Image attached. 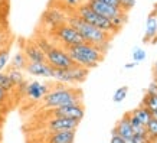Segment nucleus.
Instances as JSON below:
<instances>
[{
	"label": "nucleus",
	"mask_w": 157,
	"mask_h": 143,
	"mask_svg": "<svg viewBox=\"0 0 157 143\" xmlns=\"http://www.w3.org/2000/svg\"><path fill=\"white\" fill-rule=\"evenodd\" d=\"M67 23L71 25L72 28L81 35V38L84 39V42L95 45L97 48H100V51L102 54H105L108 51L109 41L113 38L109 34L102 32L100 29H97L95 26L84 22V20H82L79 16H76L75 13H71L69 16H67Z\"/></svg>",
	"instance_id": "obj_1"
},
{
	"label": "nucleus",
	"mask_w": 157,
	"mask_h": 143,
	"mask_svg": "<svg viewBox=\"0 0 157 143\" xmlns=\"http://www.w3.org/2000/svg\"><path fill=\"white\" fill-rule=\"evenodd\" d=\"M65 51L68 52L69 58L74 61L75 65L85 68V70L95 68L105 57V54L101 52L100 48L86 42L81 43V45H76V46L65 48Z\"/></svg>",
	"instance_id": "obj_2"
},
{
	"label": "nucleus",
	"mask_w": 157,
	"mask_h": 143,
	"mask_svg": "<svg viewBox=\"0 0 157 143\" xmlns=\"http://www.w3.org/2000/svg\"><path fill=\"white\" fill-rule=\"evenodd\" d=\"M42 104L45 109H58L63 105L82 104V91L79 88L69 87H58L55 90H49V93L42 98Z\"/></svg>",
	"instance_id": "obj_3"
},
{
	"label": "nucleus",
	"mask_w": 157,
	"mask_h": 143,
	"mask_svg": "<svg viewBox=\"0 0 157 143\" xmlns=\"http://www.w3.org/2000/svg\"><path fill=\"white\" fill-rule=\"evenodd\" d=\"M74 13H75L76 16H79L84 22L92 25V26H95L97 29H100L102 32H107V34H109L111 36L114 34H117V30L113 28L111 22H109L108 19H105V18H102V16H100L98 13H95L86 3L78 5L76 6V10Z\"/></svg>",
	"instance_id": "obj_4"
},
{
	"label": "nucleus",
	"mask_w": 157,
	"mask_h": 143,
	"mask_svg": "<svg viewBox=\"0 0 157 143\" xmlns=\"http://www.w3.org/2000/svg\"><path fill=\"white\" fill-rule=\"evenodd\" d=\"M88 72H90V70H85V68L78 67V65L68 68V70L53 68L52 78L56 80L58 82H62V84H81L86 80Z\"/></svg>",
	"instance_id": "obj_5"
},
{
	"label": "nucleus",
	"mask_w": 157,
	"mask_h": 143,
	"mask_svg": "<svg viewBox=\"0 0 157 143\" xmlns=\"http://www.w3.org/2000/svg\"><path fill=\"white\" fill-rule=\"evenodd\" d=\"M45 57H46V62L49 65L56 70H68V68L75 67V64L69 58L65 48L52 46L48 52H45Z\"/></svg>",
	"instance_id": "obj_6"
},
{
	"label": "nucleus",
	"mask_w": 157,
	"mask_h": 143,
	"mask_svg": "<svg viewBox=\"0 0 157 143\" xmlns=\"http://www.w3.org/2000/svg\"><path fill=\"white\" fill-rule=\"evenodd\" d=\"M52 32H53V35L56 36L58 41L63 45V48L76 46V45L85 43L84 39L81 38V35L68 23H63V25H61V26H58L56 29H53Z\"/></svg>",
	"instance_id": "obj_7"
},
{
	"label": "nucleus",
	"mask_w": 157,
	"mask_h": 143,
	"mask_svg": "<svg viewBox=\"0 0 157 143\" xmlns=\"http://www.w3.org/2000/svg\"><path fill=\"white\" fill-rule=\"evenodd\" d=\"M84 114H85V109H84L82 104H71V105H63V107L49 110V116L51 117L72 119V120H78V121H81Z\"/></svg>",
	"instance_id": "obj_8"
},
{
	"label": "nucleus",
	"mask_w": 157,
	"mask_h": 143,
	"mask_svg": "<svg viewBox=\"0 0 157 143\" xmlns=\"http://www.w3.org/2000/svg\"><path fill=\"white\" fill-rule=\"evenodd\" d=\"M79 121L72 119H62V117H51L48 121H45V129L51 132H63V130H75L78 129Z\"/></svg>",
	"instance_id": "obj_9"
},
{
	"label": "nucleus",
	"mask_w": 157,
	"mask_h": 143,
	"mask_svg": "<svg viewBox=\"0 0 157 143\" xmlns=\"http://www.w3.org/2000/svg\"><path fill=\"white\" fill-rule=\"evenodd\" d=\"M42 22L49 29H56L58 26H61V25L67 23V14L63 13L62 10L56 9V7H51L48 9L42 16Z\"/></svg>",
	"instance_id": "obj_10"
},
{
	"label": "nucleus",
	"mask_w": 157,
	"mask_h": 143,
	"mask_svg": "<svg viewBox=\"0 0 157 143\" xmlns=\"http://www.w3.org/2000/svg\"><path fill=\"white\" fill-rule=\"evenodd\" d=\"M86 5L90 6L95 13H98L100 16H102V18L108 20H111L113 18H115V16H118L121 13V10L118 7L109 6L107 3H101V2H97V0H86Z\"/></svg>",
	"instance_id": "obj_11"
},
{
	"label": "nucleus",
	"mask_w": 157,
	"mask_h": 143,
	"mask_svg": "<svg viewBox=\"0 0 157 143\" xmlns=\"http://www.w3.org/2000/svg\"><path fill=\"white\" fill-rule=\"evenodd\" d=\"M143 42L157 43V6L147 18V25H146V32L143 36Z\"/></svg>",
	"instance_id": "obj_12"
},
{
	"label": "nucleus",
	"mask_w": 157,
	"mask_h": 143,
	"mask_svg": "<svg viewBox=\"0 0 157 143\" xmlns=\"http://www.w3.org/2000/svg\"><path fill=\"white\" fill-rule=\"evenodd\" d=\"M48 93H49L48 84H40L39 81H32V82H28L25 94L28 95L32 101H40Z\"/></svg>",
	"instance_id": "obj_13"
},
{
	"label": "nucleus",
	"mask_w": 157,
	"mask_h": 143,
	"mask_svg": "<svg viewBox=\"0 0 157 143\" xmlns=\"http://www.w3.org/2000/svg\"><path fill=\"white\" fill-rule=\"evenodd\" d=\"M26 71L33 77H45V78H52L53 68L48 62H28L25 68Z\"/></svg>",
	"instance_id": "obj_14"
},
{
	"label": "nucleus",
	"mask_w": 157,
	"mask_h": 143,
	"mask_svg": "<svg viewBox=\"0 0 157 143\" xmlns=\"http://www.w3.org/2000/svg\"><path fill=\"white\" fill-rule=\"evenodd\" d=\"M23 54H25V57H26V59H28V62H46L45 52L35 42L26 43Z\"/></svg>",
	"instance_id": "obj_15"
},
{
	"label": "nucleus",
	"mask_w": 157,
	"mask_h": 143,
	"mask_svg": "<svg viewBox=\"0 0 157 143\" xmlns=\"http://www.w3.org/2000/svg\"><path fill=\"white\" fill-rule=\"evenodd\" d=\"M75 142V130H63V132H51L46 137V143H74Z\"/></svg>",
	"instance_id": "obj_16"
},
{
	"label": "nucleus",
	"mask_w": 157,
	"mask_h": 143,
	"mask_svg": "<svg viewBox=\"0 0 157 143\" xmlns=\"http://www.w3.org/2000/svg\"><path fill=\"white\" fill-rule=\"evenodd\" d=\"M115 132L118 136H121L123 139H131L134 136L133 134V129H131V124H130V113H125V114L118 120L117 126L114 127Z\"/></svg>",
	"instance_id": "obj_17"
},
{
	"label": "nucleus",
	"mask_w": 157,
	"mask_h": 143,
	"mask_svg": "<svg viewBox=\"0 0 157 143\" xmlns=\"http://www.w3.org/2000/svg\"><path fill=\"white\" fill-rule=\"evenodd\" d=\"M131 114L136 116V117L138 119V121L143 124V126H146V124H147L148 121L153 119V117H151V113H150V110L146 109L144 105H140V107H137L136 110H133V111H131Z\"/></svg>",
	"instance_id": "obj_18"
},
{
	"label": "nucleus",
	"mask_w": 157,
	"mask_h": 143,
	"mask_svg": "<svg viewBox=\"0 0 157 143\" xmlns=\"http://www.w3.org/2000/svg\"><path fill=\"white\" fill-rule=\"evenodd\" d=\"M26 65H28V59H26V57H25V54L23 52L14 54L13 59H12V67L10 68H14V70L22 71V70L26 68Z\"/></svg>",
	"instance_id": "obj_19"
},
{
	"label": "nucleus",
	"mask_w": 157,
	"mask_h": 143,
	"mask_svg": "<svg viewBox=\"0 0 157 143\" xmlns=\"http://www.w3.org/2000/svg\"><path fill=\"white\" fill-rule=\"evenodd\" d=\"M0 88L5 91L6 94L12 93L16 88L14 84L12 82V80L9 78V75H7V72H0Z\"/></svg>",
	"instance_id": "obj_20"
},
{
	"label": "nucleus",
	"mask_w": 157,
	"mask_h": 143,
	"mask_svg": "<svg viewBox=\"0 0 157 143\" xmlns=\"http://www.w3.org/2000/svg\"><path fill=\"white\" fill-rule=\"evenodd\" d=\"M140 105H144L146 109L150 110V113H153L154 110H157V95H147L146 94Z\"/></svg>",
	"instance_id": "obj_21"
},
{
	"label": "nucleus",
	"mask_w": 157,
	"mask_h": 143,
	"mask_svg": "<svg viewBox=\"0 0 157 143\" xmlns=\"http://www.w3.org/2000/svg\"><path fill=\"white\" fill-rule=\"evenodd\" d=\"M146 133H147V137L150 142L157 139V119H151L146 124Z\"/></svg>",
	"instance_id": "obj_22"
},
{
	"label": "nucleus",
	"mask_w": 157,
	"mask_h": 143,
	"mask_svg": "<svg viewBox=\"0 0 157 143\" xmlns=\"http://www.w3.org/2000/svg\"><path fill=\"white\" fill-rule=\"evenodd\" d=\"M7 75H9V78L12 80V82L14 84V87H17V85L20 84V82H23V81H25L23 74H22V71H19V70L10 68L9 71H7Z\"/></svg>",
	"instance_id": "obj_23"
},
{
	"label": "nucleus",
	"mask_w": 157,
	"mask_h": 143,
	"mask_svg": "<svg viewBox=\"0 0 157 143\" xmlns=\"http://www.w3.org/2000/svg\"><path fill=\"white\" fill-rule=\"evenodd\" d=\"M111 22V25H113V28L118 32L120 29L124 26V23L127 22V13H124V12H121V13L118 14V16H115V18H113V19L109 20Z\"/></svg>",
	"instance_id": "obj_24"
},
{
	"label": "nucleus",
	"mask_w": 157,
	"mask_h": 143,
	"mask_svg": "<svg viewBox=\"0 0 157 143\" xmlns=\"http://www.w3.org/2000/svg\"><path fill=\"white\" fill-rule=\"evenodd\" d=\"M9 59H10L9 48H0V72L5 71V68L9 64Z\"/></svg>",
	"instance_id": "obj_25"
},
{
	"label": "nucleus",
	"mask_w": 157,
	"mask_h": 143,
	"mask_svg": "<svg viewBox=\"0 0 157 143\" xmlns=\"http://www.w3.org/2000/svg\"><path fill=\"white\" fill-rule=\"evenodd\" d=\"M127 94H128V87L127 85L120 87V88H117L114 95H113V100H114V103H121L123 100H125Z\"/></svg>",
	"instance_id": "obj_26"
},
{
	"label": "nucleus",
	"mask_w": 157,
	"mask_h": 143,
	"mask_svg": "<svg viewBox=\"0 0 157 143\" xmlns=\"http://www.w3.org/2000/svg\"><path fill=\"white\" fill-rule=\"evenodd\" d=\"M118 2V7L121 12L124 13H128L130 10L136 6V0H117Z\"/></svg>",
	"instance_id": "obj_27"
},
{
	"label": "nucleus",
	"mask_w": 157,
	"mask_h": 143,
	"mask_svg": "<svg viewBox=\"0 0 157 143\" xmlns=\"http://www.w3.org/2000/svg\"><path fill=\"white\" fill-rule=\"evenodd\" d=\"M146 59V51L143 48H133V62H141Z\"/></svg>",
	"instance_id": "obj_28"
},
{
	"label": "nucleus",
	"mask_w": 157,
	"mask_h": 143,
	"mask_svg": "<svg viewBox=\"0 0 157 143\" xmlns=\"http://www.w3.org/2000/svg\"><path fill=\"white\" fill-rule=\"evenodd\" d=\"M36 45H38L39 48H40V49H42L43 52H48L49 49H51V48L52 46H55V45H52V43L49 42L48 39H45V38H39V39H36Z\"/></svg>",
	"instance_id": "obj_29"
},
{
	"label": "nucleus",
	"mask_w": 157,
	"mask_h": 143,
	"mask_svg": "<svg viewBox=\"0 0 157 143\" xmlns=\"http://www.w3.org/2000/svg\"><path fill=\"white\" fill-rule=\"evenodd\" d=\"M146 94H147V95H157V81H156V80L148 84Z\"/></svg>",
	"instance_id": "obj_30"
},
{
	"label": "nucleus",
	"mask_w": 157,
	"mask_h": 143,
	"mask_svg": "<svg viewBox=\"0 0 157 143\" xmlns=\"http://www.w3.org/2000/svg\"><path fill=\"white\" fill-rule=\"evenodd\" d=\"M133 142L134 143H150L147 134L146 136H140V134H134L133 136Z\"/></svg>",
	"instance_id": "obj_31"
},
{
	"label": "nucleus",
	"mask_w": 157,
	"mask_h": 143,
	"mask_svg": "<svg viewBox=\"0 0 157 143\" xmlns=\"http://www.w3.org/2000/svg\"><path fill=\"white\" fill-rule=\"evenodd\" d=\"M109 143H124V139L117 134L115 129H113V136H111V142Z\"/></svg>",
	"instance_id": "obj_32"
},
{
	"label": "nucleus",
	"mask_w": 157,
	"mask_h": 143,
	"mask_svg": "<svg viewBox=\"0 0 157 143\" xmlns=\"http://www.w3.org/2000/svg\"><path fill=\"white\" fill-rule=\"evenodd\" d=\"M97 2H101V3H107L109 6H114V7H118V2L117 0H97ZM120 9V7H118Z\"/></svg>",
	"instance_id": "obj_33"
},
{
	"label": "nucleus",
	"mask_w": 157,
	"mask_h": 143,
	"mask_svg": "<svg viewBox=\"0 0 157 143\" xmlns=\"http://www.w3.org/2000/svg\"><path fill=\"white\" fill-rule=\"evenodd\" d=\"M6 100H7V94H6L5 91L0 88V104H3Z\"/></svg>",
	"instance_id": "obj_34"
},
{
	"label": "nucleus",
	"mask_w": 157,
	"mask_h": 143,
	"mask_svg": "<svg viewBox=\"0 0 157 143\" xmlns=\"http://www.w3.org/2000/svg\"><path fill=\"white\" fill-rule=\"evenodd\" d=\"M65 3H67L68 6H71V7H74V6L79 5V0H65Z\"/></svg>",
	"instance_id": "obj_35"
},
{
	"label": "nucleus",
	"mask_w": 157,
	"mask_h": 143,
	"mask_svg": "<svg viewBox=\"0 0 157 143\" xmlns=\"http://www.w3.org/2000/svg\"><path fill=\"white\" fill-rule=\"evenodd\" d=\"M136 67V62H127V64H125V70H131V68H134Z\"/></svg>",
	"instance_id": "obj_36"
},
{
	"label": "nucleus",
	"mask_w": 157,
	"mask_h": 143,
	"mask_svg": "<svg viewBox=\"0 0 157 143\" xmlns=\"http://www.w3.org/2000/svg\"><path fill=\"white\" fill-rule=\"evenodd\" d=\"M153 72H154V80L157 81V61L154 62V65H153Z\"/></svg>",
	"instance_id": "obj_37"
},
{
	"label": "nucleus",
	"mask_w": 157,
	"mask_h": 143,
	"mask_svg": "<svg viewBox=\"0 0 157 143\" xmlns=\"http://www.w3.org/2000/svg\"><path fill=\"white\" fill-rule=\"evenodd\" d=\"M3 42H5V32L0 29V45H3Z\"/></svg>",
	"instance_id": "obj_38"
},
{
	"label": "nucleus",
	"mask_w": 157,
	"mask_h": 143,
	"mask_svg": "<svg viewBox=\"0 0 157 143\" xmlns=\"http://www.w3.org/2000/svg\"><path fill=\"white\" fill-rule=\"evenodd\" d=\"M5 3H6V0H0V10L3 9V6H5Z\"/></svg>",
	"instance_id": "obj_39"
},
{
	"label": "nucleus",
	"mask_w": 157,
	"mask_h": 143,
	"mask_svg": "<svg viewBox=\"0 0 157 143\" xmlns=\"http://www.w3.org/2000/svg\"><path fill=\"white\" fill-rule=\"evenodd\" d=\"M156 6H157V0H156Z\"/></svg>",
	"instance_id": "obj_40"
},
{
	"label": "nucleus",
	"mask_w": 157,
	"mask_h": 143,
	"mask_svg": "<svg viewBox=\"0 0 157 143\" xmlns=\"http://www.w3.org/2000/svg\"><path fill=\"white\" fill-rule=\"evenodd\" d=\"M0 20H2V16H0Z\"/></svg>",
	"instance_id": "obj_41"
}]
</instances>
